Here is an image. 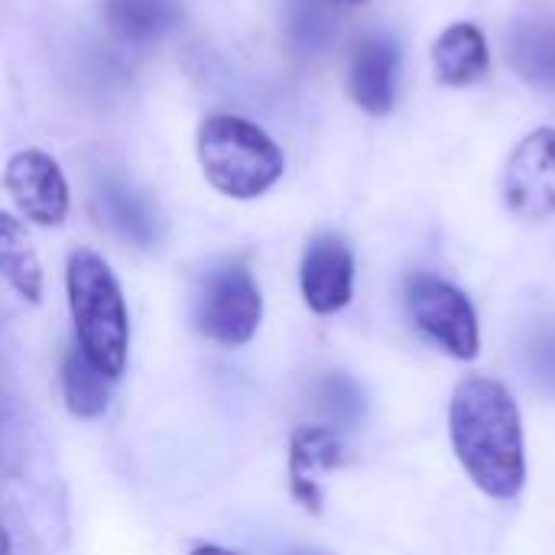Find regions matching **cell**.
<instances>
[{"instance_id": "1", "label": "cell", "mask_w": 555, "mask_h": 555, "mask_svg": "<svg viewBox=\"0 0 555 555\" xmlns=\"http://www.w3.org/2000/svg\"><path fill=\"white\" fill-rule=\"evenodd\" d=\"M449 439L475 488L514 501L527 481L524 420L514 393L494 377H465L449 403Z\"/></svg>"}, {"instance_id": "2", "label": "cell", "mask_w": 555, "mask_h": 555, "mask_svg": "<svg viewBox=\"0 0 555 555\" xmlns=\"http://www.w3.org/2000/svg\"><path fill=\"white\" fill-rule=\"evenodd\" d=\"M65 293L72 312L75 348L111 380H120L130 354V312L111 263L78 247L65 263Z\"/></svg>"}, {"instance_id": "3", "label": "cell", "mask_w": 555, "mask_h": 555, "mask_svg": "<svg viewBox=\"0 0 555 555\" xmlns=\"http://www.w3.org/2000/svg\"><path fill=\"white\" fill-rule=\"evenodd\" d=\"M198 163L205 179L228 198L247 202L270 192L283 169V150L276 140L247 117L211 114L198 127Z\"/></svg>"}, {"instance_id": "4", "label": "cell", "mask_w": 555, "mask_h": 555, "mask_svg": "<svg viewBox=\"0 0 555 555\" xmlns=\"http://www.w3.org/2000/svg\"><path fill=\"white\" fill-rule=\"evenodd\" d=\"M263 322V293L244 260H221L205 270L195 289V328L221 345L244 348Z\"/></svg>"}, {"instance_id": "5", "label": "cell", "mask_w": 555, "mask_h": 555, "mask_svg": "<svg viewBox=\"0 0 555 555\" xmlns=\"http://www.w3.org/2000/svg\"><path fill=\"white\" fill-rule=\"evenodd\" d=\"M406 312L413 328L455 361L481 354V325L472 299L436 273H413L406 280Z\"/></svg>"}, {"instance_id": "6", "label": "cell", "mask_w": 555, "mask_h": 555, "mask_svg": "<svg viewBox=\"0 0 555 555\" xmlns=\"http://www.w3.org/2000/svg\"><path fill=\"white\" fill-rule=\"evenodd\" d=\"M3 185L20 215L39 228H59L68 218L72 195L62 166L42 150H20L10 156Z\"/></svg>"}, {"instance_id": "7", "label": "cell", "mask_w": 555, "mask_h": 555, "mask_svg": "<svg viewBox=\"0 0 555 555\" xmlns=\"http://www.w3.org/2000/svg\"><path fill=\"white\" fill-rule=\"evenodd\" d=\"M504 202L527 221L555 215V127H540L520 140L504 169Z\"/></svg>"}, {"instance_id": "8", "label": "cell", "mask_w": 555, "mask_h": 555, "mask_svg": "<svg viewBox=\"0 0 555 555\" xmlns=\"http://www.w3.org/2000/svg\"><path fill=\"white\" fill-rule=\"evenodd\" d=\"M299 289L315 315H335L354 299V250L335 234H315L299 263Z\"/></svg>"}, {"instance_id": "9", "label": "cell", "mask_w": 555, "mask_h": 555, "mask_svg": "<svg viewBox=\"0 0 555 555\" xmlns=\"http://www.w3.org/2000/svg\"><path fill=\"white\" fill-rule=\"evenodd\" d=\"M348 465V449L332 426H299L289 436V494L293 501L309 511L322 514V475Z\"/></svg>"}, {"instance_id": "10", "label": "cell", "mask_w": 555, "mask_h": 555, "mask_svg": "<svg viewBox=\"0 0 555 555\" xmlns=\"http://www.w3.org/2000/svg\"><path fill=\"white\" fill-rule=\"evenodd\" d=\"M397 72H400V46L390 33H367L348 68V91L354 104L374 117L387 114L397 101Z\"/></svg>"}, {"instance_id": "11", "label": "cell", "mask_w": 555, "mask_h": 555, "mask_svg": "<svg viewBox=\"0 0 555 555\" xmlns=\"http://www.w3.org/2000/svg\"><path fill=\"white\" fill-rule=\"evenodd\" d=\"M94 211L101 224H107L117 237L153 247L159 241V211L156 205L124 176L98 172L94 176Z\"/></svg>"}, {"instance_id": "12", "label": "cell", "mask_w": 555, "mask_h": 555, "mask_svg": "<svg viewBox=\"0 0 555 555\" xmlns=\"http://www.w3.org/2000/svg\"><path fill=\"white\" fill-rule=\"evenodd\" d=\"M104 23L127 46H153L182 23L179 0H104Z\"/></svg>"}, {"instance_id": "13", "label": "cell", "mask_w": 555, "mask_h": 555, "mask_svg": "<svg viewBox=\"0 0 555 555\" xmlns=\"http://www.w3.org/2000/svg\"><path fill=\"white\" fill-rule=\"evenodd\" d=\"M488 62H491L488 39L475 23H452L449 29H442V36L433 46L436 75L442 85L452 88L475 85L488 72Z\"/></svg>"}, {"instance_id": "14", "label": "cell", "mask_w": 555, "mask_h": 555, "mask_svg": "<svg viewBox=\"0 0 555 555\" xmlns=\"http://www.w3.org/2000/svg\"><path fill=\"white\" fill-rule=\"evenodd\" d=\"M0 276L23 302L29 306L42 302V289H46L42 260L36 254L26 224L10 211H0Z\"/></svg>"}, {"instance_id": "15", "label": "cell", "mask_w": 555, "mask_h": 555, "mask_svg": "<svg viewBox=\"0 0 555 555\" xmlns=\"http://www.w3.org/2000/svg\"><path fill=\"white\" fill-rule=\"evenodd\" d=\"M111 377H104L75 345L62 358V397L72 416L98 420L111 403Z\"/></svg>"}, {"instance_id": "16", "label": "cell", "mask_w": 555, "mask_h": 555, "mask_svg": "<svg viewBox=\"0 0 555 555\" xmlns=\"http://www.w3.org/2000/svg\"><path fill=\"white\" fill-rule=\"evenodd\" d=\"M511 59L527 81L555 88V23L520 20L511 29Z\"/></svg>"}, {"instance_id": "17", "label": "cell", "mask_w": 555, "mask_h": 555, "mask_svg": "<svg viewBox=\"0 0 555 555\" xmlns=\"http://www.w3.org/2000/svg\"><path fill=\"white\" fill-rule=\"evenodd\" d=\"M332 3L328 0H289V39L299 52H319L332 42Z\"/></svg>"}, {"instance_id": "18", "label": "cell", "mask_w": 555, "mask_h": 555, "mask_svg": "<svg viewBox=\"0 0 555 555\" xmlns=\"http://www.w3.org/2000/svg\"><path fill=\"white\" fill-rule=\"evenodd\" d=\"M319 393H322V406L328 410V416L341 426H354L361 416H364V393L361 387L345 377V374H328L322 384H319Z\"/></svg>"}, {"instance_id": "19", "label": "cell", "mask_w": 555, "mask_h": 555, "mask_svg": "<svg viewBox=\"0 0 555 555\" xmlns=\"http://www.w3.org/2000/svg\"><path fill=\"white\" fill-rule=\"evenodd\" d=\"M189 555H237L234 550H224V546H218V543H202V546H195Z\"/></svg>"}, {"instance_id": "20", "label": "cell", "mask_w": 555, "mask_h": 555, "mask_svg": "<svg viewBox=\"0 0 555 555\" xmlns=\"http://www.w3.org/2000/svg\"><path fill=\"white\" fill-rule=\"evenodd\" d=\"M0 555H13V546H10V537H7L3 524H0Z\"/></svg>"}, {"instance_id": "21", "label": "cell", "mask_w": 555, "mask_h": 555, "mask_svg": "<svg viewBox=\"0 0 555 555\" xmlns=\"http://www.w3.org/2000/svg\"><path fill=\"white\" fill-rule=\"evenodd\" d=\"M332 7H351V3H364V0H328Z\"/></svg>"}]
</instances>
